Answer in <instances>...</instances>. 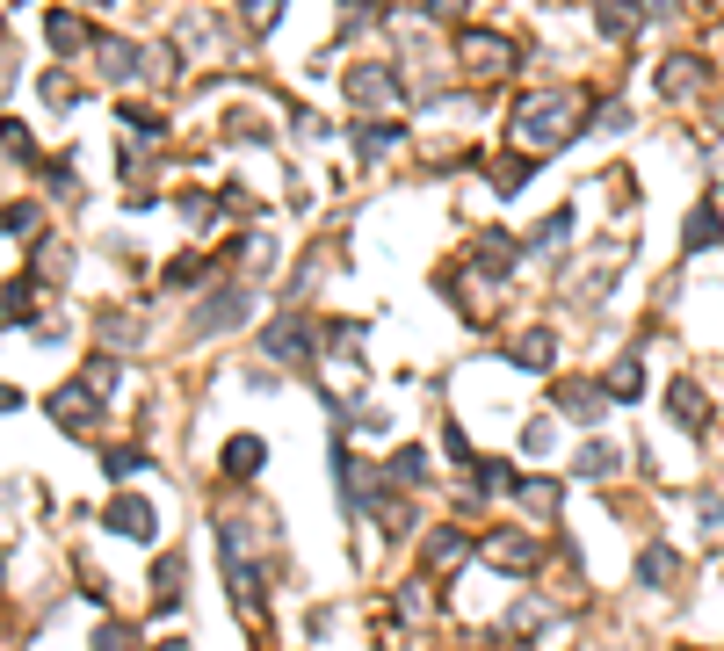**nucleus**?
Returning a JSON list of instances; mask_svg holds the SVG:
<instances>
[{"label":"nucleus","instance_id":"2eb2a0df","mask_svg":"<svg viewBox=\"0 0 724 651\" xmlns=\"http://www.w3.org/2000/svg\"><path fill=\"white\" fill-rule=\"evenodd\" d=\"M580 471H587V478H609V471H616V449L587 442V449H580Z\"/></svg>","mask_w":724,"mask_h":651},{"label":"nucleus","instance_id":"ddd939ff","mask_svg":"<svg viewBox=\"0 0 724 651\" xmlns=\"http://www.w3.org/2000/svg\"><path fill=\"white\" fill-rule=\"evenodd\" d=\"M515 362H522V369H543V362H551V340H543V333H522V340H515Z\"/></svg>","mask_w":724,"mask_h":651},{"label":"nucleus","instance_id":"f03ea898","mask_svg":"<svg viewBox=\"0 0 724 651\" xmlns=\"http://www.w3.org/2000/svg\"><path fill=\"white\" fill-rule=\"evenodd\" d=\"M457 58H464L471 73H507V66H515V44H507V37H486V29H464V37H457Z\"/></svg>","mask_w":724,"mask_h":651},{"label":"nucleus","instance_id":"a211bd4d","mask_svg":"<svg viewBox=\"0 0 724 651\" xmlns=\"http://www.w3.org/2000/svg\"><path fill=\"white\" fill-rule=\"evenodd\" d=\"M558 398H565V406H572V413H580V420H594V391H587V384H565Z\"/></svg>","mask_w":724,"mask_h":651},{"label":"nucleus","instance_id":"6ab92c4d","mask_svg":"<svg viewBox=\"0 0 724 651\" xmlns=\"http://www.w3.org/2000/svg\"><path fill=\"white\" fill-rule=\"evenodd\" d=\"M51 44H80V22L73 15H51Z\"/></svg>","mask_w":724,"mask_h":651},{"label":"nucleus","instance_id":"6e6552de","mask_svg":"<svg viewBox=\"0 0 724 651\" xmlns=\"http://www.w3.org/2000/svg\"><path fill=\"white\" fill-rule=\"evenodd\" d=\"M464 550H471V543H464L457 529H442V536L428 543V565H435V572H457V565H464Z\"/></svg>","mask_w":724,"mask_h":651},{"label":"nucleus","instance_id":"4be33fe9","mask_svg":"<svg viewBox=\"0 0 724 651\" xmlns=\"http://www.w3.org/2000/svg\"><path fill=\"white\" fill-rule=\"evenodd\" d=\"M717 131H724V109H717Z\"/></svg>","mask_w":724,"mask_h":651},{"label":"nucleus","instance_id":"f8f14e48","mask_svg":"<svg viewBox=\"0 0 724 651\" xmlns=\"http://www.w3.org/2000/svg\"><path fill=\"white\" fill-rule=\"evenodd\" d=\"M391 478H399V485H420V478H428V456H420V449H399V456H391Z\"/></svg>","mask_w":724,"mask_h":651},{"label":"nucleus","instance_id":"412c9836","mask_svg":"<svg viewBox=\"0 0 724 651\" xmlns=\"http://www.w3.org/2000/svg\"><path fill=\"white\" fill-rule=\"evenodd\" d=\"M15 406H22V398H15V391H8V384H0V413H15Z\"/></svg>","mask_w":724,"mask_h":651},{"label":"nucleus","instance_id":"f3484780","mask_svg":"<svg viewBox=\"0 0 724 651\" xmlns=\"http://www.w3.org/2000/svg\"><path fill=\"white\" fill-rule=\"evenodd\" d=\"M181 601V557H160V608Z\"/></svg>","mask_w":724,"mask_h":651},{"label":"nucleus","instance_id":"9d476101","mask_svg":"<svg viewBox=\"0 0 724 651\" xmlns=\"http://www.w3.org/2000/svg\"><path fill=\"white\" fill-rule=\"evenodd\" d=\"M493 565H507V572L536 565V543H529V536H500V543H493Z\"/></svg>","mask_w":724,"mask_h":651},{"label":"nucleus","instance_id":"1a4fd4ad","mask_svg":"<svg viewBox=\"0 0 724 651\" xmlns=\"http://www.w3.org/2000/svg\"><path fill=\"white\" fill-rule=\"evenodd\" d=\"M667 398H674V420H681V427H703V420H710V406H703V391H696V384H674Z\"/></svg>","mask_w":724,"mask_h":651},{"label":"nucleus","instance_id":"f257e3e1","mask_svg":"<svg viewBox=\"0 0 724 651\" xmlns=\"http://www.w3.org/2000/svg\"><path fill=\"white\" fill-rule=\"evenodd\" d=\"M572 109H580V95H536L522 102V145H565L572 138Z\"/></svg>","mask_w":724,"mask_h":651},{"label":"nucleus","instance_id":"aec40b11","mask_svg":"<svg viewBox=\"0 0 724 651\" xmlns=\"http://www.w3.org/2000/svg\"><path fill=\"white\" fill-rule=\"evenodd\" d=\"M102 651H131V637L124 630H102Z\"/></svg>","mask_w":724,"mask_h":651},{"label":"nucleus","instance_id":"39448f33","mask_svg":"<svg viewBox=\"0 0 724 651\" xmlns=\"http://www.w3.org/2000/svg\"><path fill=\"white\" fill-rule=\"evenodd\" d=\"M261 463H268V449H261V434H232V442H225V471H232V478H254V471H261Z\"/></svg>","mask_w":724,"mask_h":651},{"label":"nucleus","instance_id":"9b49d317","mask_svg":"<svg viewBox=\"0 0 724 651\" xmlns=\"http://www.w3.org/2000/svg\"><path fill=\"white\" fill-rule=\"evenodd\" d=\"M638 572H645V586H667V579L681 572V557H674V550H659V543H652V550L638 557Z\"/></svg>","mask_w":724,"mask_h":651},{"label":"nucleus","instance_id":"7ed1b4c3","mask_svg":"<svg viewBox=\"0 0 724 651\" xmlns=\"http://www.w3.org/2000/svg\"><path fill=\"white\" fill-rule=\"evenodd\" d=\"M109 529H116V536H153V529H160V514H153V500L124 492V500L109 507Z\"/></svg>","mask_w":724,"mask_h":651},{"label":"nucleus","instance_id":"dca6fc26","mask_svg":"<svg viewBox=\"0 0 724 651\" xmlns=\"http://www.w3.org/2000/svg\"><path fill=\"white\" fill-rule=\"evenodd\" d=\"M688 246H717V210H710V203L688 217Z\"/></svg>","mask_w":724,"mask_h":651},{"label":"nucleus","instance_id":"20e7f679","mask_svg":"<svg viewBox=\"0 0 724 651\" xmlns=\"http://www.w3.org/2000/svg\"><path fill=\"white\" fill-rule=\"evenodd\" d=\"M276 362H305V348H312V326L305 319H283V326H268V340H261Z\"/></svg>","mask_w":724,"mask_h":651},{"label":"nucleus","instance_id":"0eeeda50","mask_svg":"<svg viewBox=\"0 0 724 651\" xmlns=\"http://www.w3.org/2000/svg\"><path fill=\"white\" fill-rule=\"evenodd\" d=\"M696 87H703L696 58H667V66H659V95H696Z\"/></svg>","mask_w":724,"mask_h":651},{"label":"nucleus","instance_id":"5701e85b","mask_svg":"<svg viewBox=\"0 0 724 651\" xmlns=\"http://www.w3.org/2000/svg\"><path fill=\"white\" fill-rule=\"evenodd\" d=\"M160 651H181V644H160Z\"/></svg>","mask_w":724,"mask_h":651},{"label":"nucleus","instance_id":"423d86ee","mask_svg":"<svg viewBox=\"0 0 724 651\" xmlns=\"http://www.w3.org/2000/svg\"><path fill=\"white\" fill-rule=\"evenodd\" d=\"M51 413H58V427H66V434H80L87 420H95V398L73 384V391H58V398H51Z\"/></svg>","mask_w":724,"mask_h":651},{"label":"nucleus","instance_id":"4468645a","mask_svg":"<svg viewBox=\"0 0 724 651\" xmlns=\"http://www.w3.org/2000/svg\"><path fill=\"white\" fill-rule=\"evenodd\" d=\"M638 384H645L638 362H616V369H609V391H616V398H638Z\"/></svg>","mask_w":724,"mask_h":651}]
</instances>
